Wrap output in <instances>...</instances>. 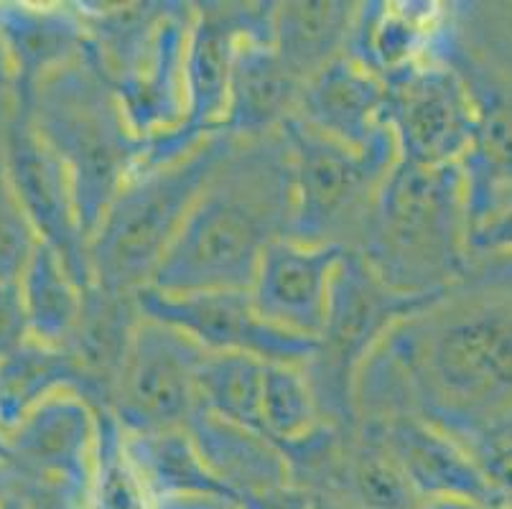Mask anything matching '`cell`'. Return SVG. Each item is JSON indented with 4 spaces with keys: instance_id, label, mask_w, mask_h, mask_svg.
Instances as JSON below:
<instances>
[{
    "instance_id": "e0dca14e",
    "label": "cell",
    "mask_w": 512,
    "mask_h": 509,
    "mask_svg": "<svg viewBox=\"0 0 512 509\" xmlns=\"http://www.w3.org/2000/svg\"><path fill=\"white\" fill-rule=\"evenodd\" d=\"M0 46L11 72V102L23 105L46 77L85 54V21L74 3L3 0Z\"/></svg>"
},
{
    "instance_id": "d6986e66",
    "label": "cell",
    "mask_w": 512,
    "mask_h": 509,
    "mask_svg": "<svg viewBox=\"0 0 512 509\" xmlns=\"http://www.w3.org/2000/svg\"><path fill=\"white\" fill-rule=\"evenodd\" d=\"M385 100L380 79L339 56L301 87L293 118L344 146L365 148L385 128Z\"/></svg>"
},
{
    "instance_id": "4dcf8cb0",
    "label": "cell",
    "mask_w": 512,
    "mask_h": 509,
    "mask_svg": "<svg viewBox=\"0 0 512 509\" xmlns=\"http://www.w3.org/2000/svg\"><path fill=\"white\" fill-rule=\"evenodd\" d=\"M260 423H263V436L271 438L276 446H286L324 423L316 410L304 367L265 364Z\"/></svg>"
},
{
    "instance_id": "1f68e13d",
    "label": "cell",
    "mask_w": 512,
    "mask_h": 509,
    "mask_svg": "<svg viewBox=\"0 0 512 509\" xmlns=\"http://www.w3.org/2000/svg\"><path fill=\"white\" fill-rule=\"evenodd\" d=\"M8 112L0 115V135H3ZM36 245H39V240H36L29 219H26L11 184H8L3 151H0V283H16L21 278Z\"/></svg>"
},
{
    "instance_id": "9a60e30c",
    "label": "cell",
    "mask_w": 512,
    "mask_h": 509,
    "mask_svg": "<svg viewBox=\"0 0 512 509\" xmlns=\"http://www.w3.org/2000/svg\"><path fill=\"white\" fill-rule=\"evenodd\" d=\"M347 250L281 240L263 255L250 298L265 321L316 339L327 316L334 270Z\"/></svg>"
},
{
    "instance_id": "603a6c76",
    "label": "cell",
    "mask_w": 512,
    "mask_h": 509,
    "mask_svg": "<svg viewBox=\"0 0 512 509\" xmlns=\"http://www.w3.org/2000/svg\"><path fill=\"white\" fill-rule=\"evenodd\" d=\"M355 11V0H276L273 49L283 67L306 84L344 56Z\"/></svg>"
},
{
    "instance_id": "d590c367",
    "label": "cell",
    "mask_w": 512,
    "mask_h": 509,
    "mask_svg": "<svg viewBox=\"0 0 512 509\" xmlns=\"http://www.w3.org/2000/svg\"><path fill=\"white\" fill-rule=\"evenodd\" d=\"M416 509H490L467 499H421Z\"/></svg>"
},
{
    "instance_id": "f546056e",
    "label": "cell",
    "mask_w": 512,
    "mask_h": 509,
    "mask_svg": "<svg viewBox=\"0 0 512 509\" xmlns=\"http://www.w3.org/2000/svg\"><path fill=\"white\" fill-rule=\"evenodd\" d=\"M472 258H512V179L462 163Z\"/></svg>"
},
{
    "instance_id": "52a82bcc",
    "label": "cell",
    "mask_w": 512,
    "mask_h": 509,
    "mask_svg": "<svg viewBox=\"0 0 512 509\" xmlns=\"http://www.w3.org/2000/svg\"><path fill=\"white\" fill-rule=\"evenodd\" d=\"M431 296L393 291L362 263L357 252H344L334 270L327 316L316 336L314 354L304 364V375L324 423L339 431H355V385L362 364L398 321Z\"/></svg>"
},
{
    "instance_id": "ab89813d",
    "label": "cell",
    "mask_w": 512,
    "mask_h": 509,
    "mask_svg": "<svg viewBox=\"0 0 512 509\" xmlns=\"http://www.w3.org/2000/svg\"><path fill=\"white\" fill-rule=\"evenodd\" d=\"M0 464H8V433L0 428Z\"/></svg>"
},
{
    "instance_id": "ffe728a7",
    "label": "cell",
    "mask_w": 512,
    "mask_h": 509,
    "mask_svg": "<svg viewBox=\"0 0 512 509\" xmlns=\"http://www.w3.org/2000/svg\"><path fill=\"white\" fill-rule=\"evenodd\" d=\"M301 87L304 84L283 67L273 44L245 39L232 62L222 130L235 140L278 133L296 115Z\"/></svg>"
},
{
    "instance_id": "4316f807",
    "label": "cell",
    "mask_w": 512,
    "mask_h": 509,
    "mask_svg": "<svg viewBox=\"0 0 512 509\" xmlns=\"http://www.w3.org/2000/svg\"><path fill=\"white\" fill-rule=\"evenodd\" d=\"M125 446H128L130 459L136 464L138 474L143 476V482H146L153 499L192 497V494L230 497L217 484V479L209 474L207 466L202 464L186 428L141 433V436L125 433Z\"/></svg>"
},
{
    "instance_id": "4fadbf2b",
    "label": "cell",
    "mask_w": 512,
    "mask_h": 509,
    "mask_svg": "<svg viewBox=\"0 0 512 509\" xmlns=\"http://www.w3.org/2000/svg\"><path fill=\"white\" fill-rule=\"evenodd\" d=\"M0 151L8 184L29 219L36 240L57 252V258L82 291L90 288L87 237L79 224L67 171L31 128L26 112L13 107V102L0 135Z\"/></svg>"
},
{
    "instance_id": "7c38bea8",
    "label": "cell",
    "mask_w": 512,
    "mask_h": 509,
    "mask_svg": "<svg viewBox=\"0 0 512 509\" xmlns=\"http://www.w3.org/2000/svg\"><path fill=\"white\" fill-rule=\"evenodd\" d=\"M136 303L141 316L174 326L209 354H248L265 364L304 367L316 347V339L265 321L250 291L164 293L146 286L136 291Z\"/></svg>"
},
{
    "instance_id": "5b68a950",
    "label": "cell",
    "mask_w": 512,
    "mask_h": 509,
    "mask_svg": "<svg viewBox=\"0 0 512 509\" xmlns=\"http://www.w3.org/2000/svg\"><path fill=\"white\" fill-rule=\"evenodd\" d=\"M85 21L87 51L113 84L133 133L146 143L184 120V56L194 3H74Z\"/></svg>"
},
{
    "instance_id": "60d3db41",
    "label": "cell",
    "mask_w": 512,
    "mask_h": 509,
    "mask_svg": "<svg viewBox=\"0 0 512 509\" xmlns=\"http://www.w3.org/2000/svg\"><path fill=\"white\" fill-rule=\"evenodd\" d=\"M11 110V97H0V115Z\"/></svg>"
},
{
    "instance_id": "7402d4cb",
    "label": "cell",
    "mask_w": 512,
    "mask_h": 509,
    "mask_svg": "<svg viewBox=\"0 0 512 509\" xmlns=\"http://www.w3.org/2000/svg\"><path fill=\"white\" fill-rule=\"evenodd\" d=\"M138 321L136 293H113L95 283L82 291V314L64 349L85 377V400L95 408H110Z\"/></svg>"
},
{
    "instance_id": "ac0fdd59",
    "label": "cell",
    "mask_w": 512,
    "mask_h": 509,
    "mask_svg": "<svg viewBox=\"0 0 512 509\" xmlns=\"http://www.w3.org/2000/svg\"><path fill=\"white\" fill-rule=\"evenodd\" d=\"M439 18L441 3L362 0L357 3L344 56L388 84L426 59Z\"/></svg>"
},
{
    "instance_id": "484cf974",
    "label": "cell",
    "mask_w": 512,
    "mask_h": 509,
    "mask_svg": "<svg viewBox=\"0 0 512 509\" xmlns=\"http://www.w3.org/2000/svg\"><path fill=\"white\" fill-rule=\"evenodd\" d=\"M18 291L31 339L46 347H64L82 314V288L57 252L39 242L18 278Z\"/></svg>"
},
{
    "instance_id": "f35d334b",
    "label": "cell",
    "mask_w": 512,
    "mask_h": 509,
    "mask_svg": "<svg viewBox=\"0 0 512 509\" xmlns=\"http://www.w3.org/2000/svg\"><path fill=\"white\" fill-rule=\"evenodd\" d=\"M23 487H26V482H23ZM23 487L16 489L13 494H8V497L3 499V504H0V509H23Z\"/></svg>"
},
{
    "instance_id": "d4e9b609",
    "label": "cell",
    "mask_w": 512,
    "mask_h": 509,
    "mask_svg": "<svg viewBox=\"0 0 512 509\" xmlns=\"http://www.w3.org/2000/svg\"><path fill=\"white\" fill-rule=\"evenodd\" d=\"M74 390L85 398V377L64 347L31 339L0 362V428L13 431L18 420L54 392Z\"/></svg>"
},
{
    "instance_id": "9c48e42d",
    "label": "cell",
    "mask_w": 512,
    "mask_h": 509,
    "mask_svg": "<svg viewBox=\"0 0 512 509\" xmlns=\"http://www.w3.org/2000/svg\"><path fill=\"white\" fill-rule=\"evenodd\" d=\"M273 11L276 0L194 3L184 56V120L179 128L143 143L138 171L176 161L209 135L220 133L237 46L245 39L273 44Z\"/></svg>"
},
{
    "instance_id": "44dd1931",
    "label": "cell",
    "mask_w": 512,
    "mask_h": 509,
    "mask_svg": "<svg viewBox=\"0 0 512 509\" xmlns=\"http://www.w3.org/2000/svg\"><path fill=\"white\" fill-rule=\"evenodd\" d=\"M186 433L199 459L230 497L271 492L291 484L281 448L263 433L197 408L186 423Z\"/></svg>"
},
{
    "instance_id": "277c9868",
    "label": "cell",
    "mask_w": 512,
    "mask_h": 509,
    "mask_svg": "<svg viewBox=\"0 0 512 509\" xmlns=\"http://www.w3.org/2000/svg\"><path fill=\"white\" fill-rule=\"evenodd\" d=\"M13 107L26 112L31 128L67 171L79 224L90 240L143 156V140L128 125L113 84L85 51Z\"/></svg>"
},
{
    "instance_id": "cb8c5ba5",
    "label": "cell",
    "mask_w": 512,
    "mask_h": 509,
    "mask_svg": "<svg viewBox=\"0 0 512 509\" xmlns=\"http://www.w3.org/2000/svg\"><path fill=\"white\" fill-rule=\"evenodd\" d=\"M327 494H334L352 509H416L421 504L383 433L365 420H357L355 433L344 443Z\"/></svg>"
},
{
    "instance_id": "8fae6325",
    "label": "cell",
    "mask_w": 512,
    "mask_h": 509,
    "mask_svg": "<svg viewBox=\"0 0 512 509\" xmlns=\"http://www.w3.org/2000/svg\"><path fill=\"white\" fill-rule=\"evenodd\" d=\"M385 125L398 158L413 166L462 163L477 135V110L462 77L441 59L423 62L385 84Z\"/></svg>"
},
{
    "instance_id": "3957f363",
    "label": "cell",
    "mask_w": 512,
    "mask_h": 509,
    "mask_svg": "<svg viewBox=\"0 0 512 509\" xmlns=\"http://www.w3.org/2000/svg\"><path fill=\"white\" fill-rule=\"evenodd\" d=\"M352 252L406 296H431L456 283L472 263L462 163L423 168L398 158Z\"/></svg>"
},
{
    "instance_id": "5bb4252c",
    "label": "cell",
    "mask_w": 512,
    "mask_h": 509,
    "mask_svg": "<svg viewBox=\"0 0 512 509\" xmlns=\"http://www.w3.org/2000/svg\"><path fill=\"white\" fill-rule=\"evenodd\" d=\"M97 410L74 390L49 395L8 431V464L26 482H67L87 494Z\"/></svg>"
},
{
    "instance_id": "7a4b0ae2",
    "label": "cell",
    "mask_w": 512,
    "mask_h": 509,
    "mask_svg": "<svg viewBox=\"0 0 512 509\" xmlns=\"http://www.w3.org/2000/svg\"><path fill=\"white\" fill-rule=\"evenodd\" d=\"M293 163L283 130L235 140L186 214L148 286L250 291L268 247L293 230Z\"/></svg>"
},
{
    "instance_id": "e575fe53",
    "label": "cell",
    "mask_w": 512,
    "mask_h": 509,
    "mask_svg": "<svg viewBox=\"0 0 512 509\" xmlns=\"http://www.w3.org/2000/svg\"><path fill=\"white\" fill-rule=\"evenodd\" d=\"M237 504H240V509H309L311 494L288 484V487L271 489V492L242 497L237 499Z\"/></svg>"
},
{
    "instance_id": "ba28073f",
    "label": "cell",
    "mask_w": 512,
    "mask_h": 509,
    "mask_svg": "<svg viewBox=\"0 0 512 509\" xmlns=\"http://www.w3.org/2000/svg\"><path fill=\"white\" fill-rule=\"evenodd\" d=\"M293 163L291 240L355 250L375 194L398 163V146L385 125L365 148H349L301 120L283 125Z\"/></svg>"
},
{
    "instance_id": "30bf717a",
    "label": "cell",
    "mask_w": 512,
    "mask_h": 509,
    "mask_svg": "<svg viewBox=\"0 0 512 509\" xmlns=\"http://www.w3.org/2000/svg\"><path fill=\"white\" fill-rule=\"evenodd\" d=\"M204 354L179 329L141 316L107 410L133 436L186 428L199 408L197 372Z\"/></svg>"
},
{
    "instance_id": "2e32d148",
    "label": "cell",
    "mask_w": 512,
    "mask_h": 509,
    "mask_svg": "<svg viewBox=\"0 0 512 509\" xmlns=\"http://www.w3.org/2000/svg\"><path fill=\"white\" fill-rule=\"evenodd\" d=\"M362 420L383 433L418 499H467L490 509H507L472 456L423 418L403 410Z\"/></svg>"
},
{
    "instance_id": "836d02e7",
    "label": "cell",
    "mask_w": 512,
    "mask_h": 509,
    "mask_svg": "<svg viewBox=\"0 0 512 509\" xmlns=\"http://www.w3.org/2000/svg\"><path fill=\"white\" fill-rule=\"evenodd\" d=\"M23 509H87V494L67 482H26Z\"/></svg>"
},
{
    "instance_id": "f1b7e54d",
    "label": "cell",
    "mask_w": 512,
    "mask_h": 509,
    "mask_svg": "<svg viewBox=\"0 0 512 509\" xmlns=\"http://www.w3.org/2000/svg\"><path fill=\"white\" fill-rule=\"evenodd\" d=\"M87 509H153V497L130 459L125 433L110 410H97V446Z\"/></svg>"
},
{
    "instance_id": "b9f144b4",
    "label": "cell",
    "mask_w": 512,
    "mask_h": 509,
    "mask_svg": "<svg viewBox=\"0 0 512 509\" xmlns=\"http://www.w3.org/2000/svg\"><path fill=\"white\" fill-rule=\"evenodd\" d=\"M237 509H240V504H237Z\"/></svg>"
},
{
    "instance_id": "83f0119b",
    "label": "cell",
    "mask_w": 512,
    "mask_h": 509,
    "mask_svg": "<svg viewBox=\"0 0 512 509\" xmlns=\"http://www.w3.org/2000/svg\"><path fill=\"white\" fill-rule=\"evenodd\" d=\"M265 362L248 354H204L197 372L199 408L212 415L263 433L260 398H263Z\"/></svg>"
},
{
    "instance_id": "d6a6232c",
    "label": "cell",
    "mask_w": 512,
    "mask_h": 509,
    "mask_svg": "<svg viewBox=\"0 0 512 509\" xmlns=\"http://www.w3.org/2000/svg\"><path fill=\"white\" fill-rule=\"evenodd\" d=\"M31 342L29 321L16 283H0V362Z\"/></svg>"
},
{
    "instance_id": "6da1fadb",
    "label": "cell",
    "mask_w": 512,
    "mask_h": 509,
    "mask_svg": "<svg viewBox=\"0 0 512 509\" xmlns=\"http://www.w3.org/2000/svg\"><path fill=\"white\" fill-rule=\"evenodd\" d=\"M357 420L418 415L459 446L512 433V258L467 273L390 329L362 364Z\"/></svg>"
},
{
    "instance_id": "8992f818",
    "label": "cell",
    "mask_w": 512,
    "mask_h": 509,
    "mask_svg": "<svg viewBox=\"0 0 512 509\" xmlns=\"http://www.w3.org/2000/svg\"><path fill=\"white\" fill-rule=\"evenodd\" d=\"M232 143L235 138L220 130L186 156L164 166L141 168L125 181L87 240V263L95 286L136 293L151 283L186 214Z\"/></svg>"
},
{
    "instance_id": "74e56055",
    "label": "cell",
    "mask_w": 512,
    "mask_h": 509,
    "mask_svg": "<svg viewBox=\"0 0 512 509\" xmlns=\"http://www.w3.org/2000/svg\"><path fill=\"white\" fill-rule=\"evenodd\" d=\"M0 97H11V72H8L3 46H0Z\"/></svg>"
},
{
    "instance_id": "8d00e7d4",
    "label": "cell",
    "mask_w": 512,
    "mask_h": 509,
    "mask_svg": "<svg viewBox=\"0 0 512 509\" xmlns=\"http://www.w3.org/2000/svg\"><path fill=\"white\" fill-rule=\"evenodd\" d=\"M309 509H352L347 502H342L339 497L327 492H319V494H311V507Z\"/></svg>"
}]
</instances>
